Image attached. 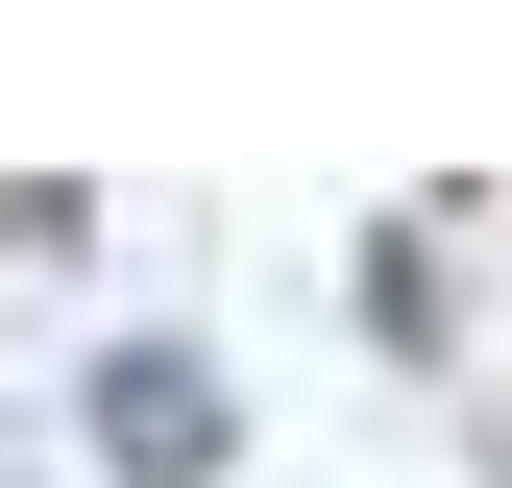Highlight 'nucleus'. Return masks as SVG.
I'll use <instances>...</instances> for the list:
<instances>
[{
    "mask_svg": "<svg viewBox=\"0 0 512 488\" xmlns=\"http://www.w3.org/2000/svg\"><path fill=\"white\" fill-rule=\"evenodd\" d=\"M220 440H244V415H220L196 342H122V366H98V464H122V488H220Z\"/></svg>",
    "mask_w": 512,
    "mask_h": 488,
    "instance_id": "obj_1",
    "label": "nucleus"
}]
</instances>
